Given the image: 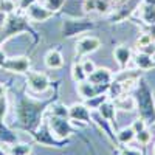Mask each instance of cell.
<instances>
[{"instance_id":"cell-20","label":"cell","mask_w":155,"mask_h":155,"mask_svg":"<svg viewBox=\"0 0 155 155\" xmlns=\"http://www.w3.org/2000/svg\"><path fill=\"white\" fill-rule=\"evenodd\" d=\"M6 152H8V155H30L31 153V144L17 141V143L8 146Z\"/></svg>"},{"instance_id":"cell-4","label":"cell","mask_w":155,"mask_h":155,"mask_svg":"<svg viewBox=\"0 0 155 155\" xmlns=\"http://www.w3.org/2000/svg\"><path fill=\"white\" fill-rule=\"evenodd\" d=\"M23 31H31L27 19L16 16V14L6 16L3 25L0 27V45L3 42H6L8 39L12 37L14 34H19V33H23Z\"/></svg>"},{"instance_id":"cell-28","label":"cell","mask_w":155,"mask_h":155,"mask_svg":"<svg viewBox=\"0 0 155 155\" xmlns=\"http://www.w3.org/2000/svg\"><path fill=\"white\" fill-rule=\"evenodd\" d=\"M135 140L138 141V143H140L141 146H146V144H149V143H150L152 135H150V132L147 130V129H144V130H141V132H138V134L135 135Z\"/></svg>"},{"instance_id":"cell-10","label":"cell","mask_w":155,"mask_h":155,"mask_svg":"<svg viewBox=\"0 0 155 155\" xmlns=\"http://www.w3.org/2000/svg\"><path fill=\"white\" fill-rule=\"evenodd\" d=\"M68 118L74 123L90 124L92 123V110L85 104H73L71 107H68Z\"/></svg>"},{"instance_id":"cell-17","label":"cell","mask_w":155,"mask_h":155,"mask_svg":"<svg viewBox=\"0 0 155 155\" xmlns=\"http://www.w3.org/2000/svg\"><path fill=\"white\" fill-rule=\"evenodd\" d=\"M113 104L116 109H120L123 112H134L137 109V101L134 96H126V95H121L120 98L116 99H112Z\"/></svg>"},{"instance_id":"cell-37","label":"cell","mask_w":155,"mask_h":155,"mask_svg":"<svg viewBox=\"0 0 155 155\" xmlns=\"http://www.w3.org/2000/svg\"><path fill=\"white\" fill-rule=\"evenodd\" d=\"M144 33L149 34V36L152 37V41L155 42V25H147L146 30H144Z\"/></svg>"},{"instance_id":"cell-18","label":"cell","mask_w":155,"mask_h":155,"mask_svg":"<svg viewBox=\"0 0 155 155\" xmlns=\"http://www.w3.org/2000/svg\"><path fill=\"white\" fill-rule=\"evenodd\" d=\"M134 62H135V65H137L140 70H152V68H155L153 56H149V54H146V53H141V51L135 56Z\"/></svg>"},{"instance_id":"cell-21","label":"cell","mask_w":155,"mask_h":155,"mask_svg":"<svg viewBox=\"0 0 155 155\" xmlns=\"http://www.w3.org/2000/svg\"><path fill=\"white\" fill-rule=\"evenodd\" d=\"M135 135L137 134L132 127H123L116 132V141L120 144H127V143H130V141L135 140Z\"/></svg>"},{"instance_id":"cell-38","label":"cell","mask_w":155,"mask_h":155,"mask_svg":"<svg viewBox=\"0 0 155 155\" xmlns=\"http://www.w3.org/2000/svg\"><path fill=\"white\" fill-rule=\"evenodd\" d=\"M6 54H5V51L2 50V48H0V67H2L3 65V64H5V61H6Z\"/></svg>"},{"instance_id":"cell-22","label":"cell","mask_w":155,"mask_h":155,"mask_svg":"<svg viewBox=\"0 0 155 155\" xmlns=\"http://www.w3.org/2000/svg\"><path fill=\"white\" fill-rule=\"evenodd\" d=\"M124 93H126V90H124V85H123L121 81H112L109 84V88H107L109 99H116V98H120Z\"/></svg>"},{"instance_id":"cell-3","label":"cell","mask_w":155,"mask_h":155,"mask_svg":"<svg viewBox=\"0 0 155 155\" xmlns=\"http://www.w3.org/2000/svg\"><path fill=\"white\" fill-rule=\"evenodd\" d=\"M33 137V140L36 141L37 144L41 146H47V147H64L67 143H68V138L62 140V138H58L53 132H51V129L48 126V121L44 118L41 126H39L34 132L30 134Z\"/></svg>"},{"instance_id":"cell-27","label":"cell","mask_w":155,"mask_h":155,"mask_svg":"<svg viewBox=\"0 0 155 155\" xmlns=\"http://www.w3.org/2000/svg\"><path fill=\"white\" fill-rule=\"evenodd\" d=\"M16 9H17V3L14 0H0V12L9 16V14H14Z\"/></svg>"},{"instance_id":"cell-31","label":"cell","mask_w":155,"mask_h":155,"mask_svg":"<svg viewBox=\"0 0 155 155\" xmlns=\"http://www.w3.org/2000/svg\"><path fill=\"white\" fill-rule=\"evenodd\" d=\"M150 42H153L152 37H150L149 34H146V33H141L140 37H138V41H137V47L141 48V47H144V45H147V44H150Z\"/></svg>"},{"instance_id":"cell-41","label":"cell","mask_w":155,"mask_h":155,"mask_svg":"<svg viewBox=\"0 0 155 155\" xmlns=\"http://www.w3.org/2000/svg\"><path fill=\"white\" fill-rule=\"evenodd\" d=\"M0 155H8V152H6V150L2 147V146H0Z\"/></svg>"},{"instance_id":"cell-24","label":"cell","mask_w":155,"mask_h":155,"mask_svg":"<svg viewBox=\"0 0 155 155\" xmlns=\"http://www.w3.org/2000/svg\"><path fill=\"white\" fill-rule=\"evenodd\" d=\"M109 99V96L106 93H102V95H96L93 98H90V99H85V106L90 109V110H98L99 106L102 104V102H106Z\"/></svg>"},{"instance_id":"cell-1","label":"cell","mask_w":155,"mask_h":155,"mask_svg":"<svg viewBox=\"0 0 155 155\" xmlns=\"http://www.w3.org/2000/svg\"><path fill=\"white\" fill-rule=\"evenodd\" d=\"M47 106H48V102H42L41 104V102L33 101V99H27V98L20 99L16 110H14L17 124L23 129V130H27L28 134L34 132L44 120L42 116L45 113Z\"/></svg>"},{"instance_id":"cell-33","label":"cell","mask_w":155,"mask_h":155,"mask_svg":"<svg viewBox=\"0 0 155 155\" xmlns=\"http://www.w3.org/2000/svg\"><path fill=\"white\" fill-rule=\"evenodd\" d=\"M82 68H84V71H85V73H87V76H88L90 73H93V71H95L96 65L93 64V61H90V59H85V61L82 62Z\"/></svg>"},{"instance_id":"cell-19","label":"cell","mask_w":155,"mask_h":155,"mask_svg":"<svg viewBox=\"0 0 155 155\" xmlns=\"http://www.w3.org/2000/svg\"><path fill=\"white\" fill-rule=\"evenodd\" d=\"M140 17L146 25H155V6L143 2L140 6Z\"/></svg>"},{"instance_id":"cell-5","label":"cell","mask_w":155,"mask_h":155,"mask_svg":"<svg viewBox=\"0 0 155 155\" xmlns=\"http://www.w3.org/2000/svg\"><path fill=\"white\" fill-rule=\"evenodd\" d=\"M48 121V126L51 129V132H53L58 138H70L73 134H74V127L70 121V118H61V116H54V115H48L47 118Z\"/></svg>"},{"instance_id":"cell-8","label":"cell","mask_w":155,"mask_h":155,"mask_svg":"<svg viewBox=\"0 0 155 155\" xmlns=\"http://www.w3.org/2000/svg\"><path fill=\"white\" fill-rule=\"evenodd\" d=\"M92 28H93V23L88 22V20H65L64 25H62L64 36H67V37L85 33V31L92 30Z\"/></svg>"},{"instance_id":"cell-29","label":"cell","mask_w":155,"mask_h":155,"mask_svg":"<svg viewBox=\"0 0 155 155\" xmlns=\"http://www.w3.org/2000/svg\"><path fill=\"white\" fill-rule=\"evenodd\" d=\"M64 3H65V0H44V5L53 12L59 11L64 6Z\"/></svg>"},{"instance_id":"cell-14","label":"cell","mask_w":155,"mask_h":155,"mask_svg":"<svg viewBox=\"0 0 155 155\" xmlns=\"http://www.w3.org/2000/svg\"><path fill=\"white\" fill-rule=\"evenodd\" d=\"M113 56H115V61L118 62V65L121 68H126L129 65V62H130V59H132V51L126 45H120L113 50Z\"/></svg>"},{"instance_id":"cell-43","label":"cell","mask_w":155,"mask_h":155,"mask_svg":"<svg viewBox=\"0 0 155 155\" xmlns=\"http://www.w3.org/2000/svg\"><path fill=\"white\" fill-rule=\"evenodd\" d=\"M153 155H155V146H153Z\"/></svg>"},{"instance_id":"cell-11","label":"cell","mask_w":155,"mask_h":155,"mask_svg":"<svg viewBox=\"0 0 155 155\" xmlns=\"http://www.w3.org/2000/svg\"><path fill=\"white\" fill-rule=\"evenodd\" d=\"M53 14H54L53 11H50L45 5L39 3V2L34 3V5H31V6L27 9V16H28V19L33 20V22H45V20H48L50 17H53Z\"/></svg>"},{"instance_id":"cell-35","label":"cell","mask_w":155,"mask_h":155,"mask_svg":"<svg viewBox=\"0 0 155 155\" xmlns=\"http://www.w3.org/2000/svg\"><path fill=\"white\" fill-rule=\"evenodd\" d=\"M138 50L141 51V53H146V54H149V56H153V54H155V42H150V44L141 47V48H138Z\"/></svg>"},{"instance_id":"cell-16","label":"cell","mask_w":155,"mask_h":155,"mask_svg":"<svg viewBox=\"0 0 155 155\" xmlns=\"http://www.w3.org/2000/svg\"><path fill=\"white\" fill-rule=\"evenodd\" d=\"M115 110H116V107H115V104H113V101H112V99H107L106 102H102V104L99 106V109H98L96 112H98L106 121L115 124V120H116Z\"/></svg>"},{"instance_id":"cell-2","label":"cell","mask_w":155,"mask_h":155,"mask_svg":"<svg viewBox=\"0 0 155 155\" xmlns=\"http://www.w3.org/2000/svg\"><path fill=\"white\" fill-rule=\"evenodd\" d=\"M135 101H137V109L140 112V118H143L146 123H153L155 121V102H153L149 87L144 82H141V85H138V95Z\"/></svg>"},{"instance_id":"cell-23","label":"cell","mask_w":155,"mask_h":155,"mask_svg":"<svg viewBox=\"0 0 155 155\" xmlns=\"http://www.w3.org/2000/svg\"><path fill=\"white\" fill-rule=\"evenodd\" d=\"M85 11H98V12H106L109 9V5L104 0H85L84 3Z\"/></svg>"},{"instance_id":"cell-34","label":"cell","mask_w":155,"mask_h":155,"mask_svg":"<svg viewBox=\"0 0 155 155\" xmlns=\"http://www.w3.org/2000/svg\"><path fill=\"white\" fill-rule=\"evenodd\" d=\"M39 0H19V3H17V8L20 9V11H27L31 5H34V3H37Z\"/></svg>"},{"instance_id":"cell-42","label":"cell","mask_w":155,"mask_h":155,"mask_svg":"<svg viewBox=\"0 0 155 155\" xmlns=\"http://www.w3.org/2000/svg\"><path fill=\"white\" fill-rule=\"evenodd\" d=\"M113 3H121V2H124V0H112Z\"/></svg>"},{"instance_id":"cell-30","label":"cell","mask_w":155,"mask_h":155,"mask_svg":"<svg viewBox=\"0 0 155 155\" xmlns=\"http://www.w3.org/2000/svg\"><path fill=\"white\" fill-rule=\"evenodd\" d=\"M6 113H8V98L6 95H3L0 98V120H5Z\"/></svg>"},{"instance_id":"cell-15","label":"cell","mask_w":155,"mask_h":155,"mask_svg":"<svg viewBox=\"0 0 155 155\" xmlns=\"http://www.w3.org/2000/svg\"><path fill=\"white\" fill-rule=\"evenodd\" d=\"M44 61H45V65L51 70H58V68L64 67V58L59 50H50L45 54Z\"/></svg>"},{"instance_id":"cell-25","label":"cell","mask_w":155,"mask_h":155,"mask_svg":"<svg viewBox=\"0 0 155 155\" xmlns=\"http://www.w3.org/2000/svg\"><path fill=\"white\" fill-rule=\"evenodd\" d=\"M50 115H54V116H61V118H68V107L61 104V102H56V104H51L48 107Z\"/></svg>"},{"instance_id":"cell-6","label":"cell","mask_w":155,"mask_h":155,"mask_svg":"<svg viewBox=\"0 0 155 155\" xmlns=\"http://www.w3.org/2000/svg\"><path fill=\"white\" fill-rule=\"evenodd\" d=\"M28 88L33 93H44L50 88V79L45 73H37V71H31L28 73Z\"/></svg>"},{"instance_id":"cell-32","label":"cell","mask_w":155,"mask_h":155,"mask_svg":"<svg viewBox=\"0 0 155 155\" xmlns=\"http://www.w3.org/2000/svg\"><path fill=\"white\" fill-rule=\"evenodd\" d=\"M130 127L135 130V134H138V132H141V130H144V129H146V121H144L143 118H138V120H135V121L132 123Z\"/></svg>"},{"instance_id":"cell-36","label":"cell","mask_w":155,"mask_h":155,"mask_svg":"<svg viewBox=\"0 0 155 155\" xmlns=\"http://www.w3.org/2000/svg\"><path fill=\"white\" fill-rule=\"evenodd\" d=\"M121 155H143L138 149H132V147H123L121 149Z\"/></svg>"},{"instance_id":"cell-39","label":"cell","mask_w":155,"mask_h":155,"mask_svg":"<svg viewBox=\"0 0 155 155\" xmlns=\"http://www.w3.org/2000/svg\"><path fill=\"white\" fill-rule=\"evenodd\" d=\"M5 92H6V88H5V85H2V84H0V98H2V96L5 95Z\"/></svg>"},{"instance_id":"cell-13","label":"cell","mask_w":155,"mask_h":155,"mask_svg":"<svg viewBox=\"0 0 155 155\" xmlns=\"http://www.w3.org/2000/svg\"><path fill=\"white\" fill-rule=\"evenodd\" d=\"M19 141V137L17 134L12 130V129H9L3 120H0V146H11V144H14Z\"/></svg>"},{"instance_id":"cell-7","label":"cell","mask_w":155,"mask_h":155,"mask_svg":"<svg viewBox=\"0 0 155 155\" xmlns=\"http://www.w3.org/2000/svg\"><path fill=\"white\" fill-rule=\"evenodd\" d=\"M3 70L11 71V73H17V74H23L28 73L30 70V59L25 56H17V58H6L5 64L2 65Z\"/></svg>"},{"instance_id":"cell-40","label":"cell","mask_w":155,"mask_h":155,"mask_svg":"<svg viewBox=\"0 0 155 155\" xmlns=\"http://www.w3.org/2000/svg\"><path fill=\"white\" fill-rule=\"evenodd\" d=\"M144 3H147V5H152V6H155V0H144Z\"/></svg>"},{"instance_id":"cell-9","label":"cell","mask_w":155,"mask_h":155,"mask_svg":"<svg viewBox=\"0 0 155 155\" xmlns=\"http://www.w3.org/2000/svg\"><path fill=\"white\" fill-rule=\"evenodd\" d=\"M101 47V41L95 36H85L81 37L76 42V54L78 56H85L90 53H95L96 50H99Z\"/></svg>"},{"instance_id":"cell-26","label":"cell","mask_w":155,"mask_h":155,"mask_svg":"<svg viewBox=\"0 0 155 155\" xmlns=\"http://www.w3.org/2000/svg\"><path fill=\"white\" fill-rule=\"evenodd\" d=\"M71 78L74 82H82L87 79V73L82 68V64H74L71 68Z\"/></svg>"},{"instance_id":"cell-12","label":"cell","mask_w":155,"mask_h":155,"mask_svg":"<svg viewBox=\"0 0 155 155\" xmlns=\"http://www.w3.org/2000/svg\"><path fill=\"white\" fill-rule=\"evenodd\" d=\"M87 79L95 85H104V84H110L113 81V74L109 68L99 67V68H95L93 73H90L87 76Z\"/></svg>"}]
</instances>
